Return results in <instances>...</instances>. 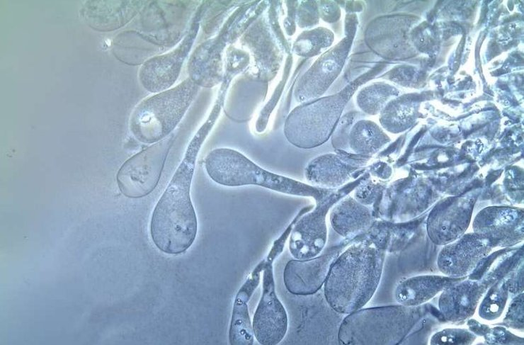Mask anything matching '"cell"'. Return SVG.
<instances>
[{"label": "cell", "instance_id": "8", "mask_svg": "<svg viewBox=\"0 0 524 345\" xmlns=\"http://www.w3.org/2000/svg\"><path fill=\"white\" fill-rule=\"evenodd\" d=\"M282 237L277 240L265 260L263 292L252 322L253 333L262 345H276L287 329L286 311L277 297L273 272V261L281 251Z\"/></svg>", "mask_w": 524, "mask_h": 345}, {"label": "cell", "instance_id": "5", "mask_svg": "<svg viewBox=\"0 0 524 345\" xmlns=\"http://www.w3.org/2000/svg\"><path fill=\"white\" fill-rule=\"evenodd\" d=\"M413 308L394 305L360 309L348 314L338 333L341 344H395L413 325Z\"/></svg>", "mask_w": 524, "mask_h": 345}, {"label": "cell", "instance_id": "24", "mask_svg": "<svg viewBox=\"0 0 524 345\" xmlns=\"http://www.w3.org/2000/svg\"><path fill=\"white\" fill-rule=\"evenodd\" d=\"M508 291V285L506 281L499 282L492 286L479 306V316L487 320L499 317L506 305Z\"/></svg>", "mask_w": 524, "mask_h": 345}, {"label": "cell", "instance_id": "22", "mask_svg": "<svg viewBox=\"0 0 524 345\" xmlns=\"http://www.w3.org/2000/svg\"><path fill=\"white\" fill-rule=\"evenodd\" d=\"M346 139L350 149L358 154L374 152L387 140L376 125L366 120L352 123Z\"/></svg>", "mask_w": 524, "mask_h": 345}, {"label": "cell", "instance_id": "14", "mask_svg": "<svg viewBox=\"0 0 524 345\" xmlns=\"http://www.w3.org/2000/svg\"><path fill=\"white\" fill-rule=\"evenodd\" d=\"M473 203L470 198L460 197L448 198L438 205L428 220L431 239L445 244L462 236L470 220Z\"/></svg>", "mask_w": 524, "mask_h": 345}, {"label": "cell", "instance_id": "9", "mask_svg": "<svg viewBox=\"0 0 524 345\" xmlns=\"http://www.w3.org/2000/svg\"><path fill=\"white\" fill-rule=\"evenodd\" d=\"M353 36L343 38L321 55L301 77L295 90V98L302 103L314 100L324 93L340 74L349 52Z\"/></svg>", "mask_w": 524, "mask_h": 345}, {"label": "cell", "instance_id": "11", "mask_svg": "<svg viewBox=\"0 0 524 345\" xmlns=\"http://www.w3.org/2000/svg\"><path fill=\"white\" fill-rule=\"evenodd\" d=\"M338 196L331 195L295 225L289 242V249L294 258L307 259L321 253L327 237L326 215L329 207L338 199Z\"/></svg>", "mask_w": 524, "mask_h": 345}, {"label": "cell", "instance_id": "1", "mask_svg": "<svg viewBox=\"0 0 524 345\" xmlns=\"http://www.w3.org/2000/svg\"><path fill=\"white\" fill-rule=\"evenodd\" d=\"M199 149L198 146L189 144L152 215L151 237L155 246L167 254L185 252L196 237L198 222L190 189Z\"/></svg>", "mask_w": 524, "mask_h": 345}, {"label": "cell", "instance_id": "21", "mask_svg": "<svg viewBox=\"0 0 524 345\" xmlns=\"http://www.w3.org/2000/svg\"><path fill=\"white\" fill-rule=\"evenodd\" d=\"M372 220L368 208L351 197H347L333 206L330 221L340 235L351 237L365 230Z\"/></svg>", "mask_w": 524, "mask_h": 345}, {"label": "cell", "instance_id": "26", "mask_svg": "<svg viewBox=\"0 0 524 345\" xmlns=\"http://www.w3.org/2000/svg\"><path fill=\"white\" fill-rule=\"evenodd\" d=\"M475 339L474 334L466 329H445L435 333L431 338L432 344H467Z\"/></svg>", "mask_w": 524, "mask_h": 345}, {"label": "cell", "instance_id": "25", "mask_svg": "<svg viewBox=\"0 0 524 345\" xmlns=\"http://www.w3.org/2000/svg\"><path fill=\"white\" fill-rule=\"evenodd\" d=\"M387 87L372 86L361 90L357 96V103L363 111L375 114L383 106L390 95Z\"/></svg>", "mask_w": 524, "mask_h": 345}, {"label": "cell", "instance_id": "19", "mask_svg": "<svg viewBox=\"0 0 524 345\" xmlns=\"http://www.w3.org/2000/svg\"><path fill=\"white\" fill-rule=\"evenodd\" d=\"M355 169L353 160L329 154L316 157L306 168L309 182L325 188H336L348 181Z\"/></svg>", "mask_w": 524, "mask_h": 345}, {"label": "cell", "instance_id": "15", "mask_svg": "<svg viewBox=\"0 0 524 345\" xmlns=\"http://www.w3.org/2000/svg\"><path fill=\"white\" fill-rule=\"evenodd\" d=\"M491 247L479 234H465L442 249L438 266L443 273L450 277L465 276L474 270Z\"/></svg>", "mask_w": 524, "mask_h": 345}, {"label": "cell", "instance_id": "4", "mask_svg": "<svg viewBox=\"0 0 524 345\" xmlns=\"http://www.w3.org/2000/svg\"><path fill=\"white\" fill-rule=\"evenodd\" d=\"M375 68L355 79L339 93L317 98L295 108L286 119L284 132L287 140L309 149L324 143L332 134L349 98L360 84L378 72Z\"/></svg>", "mask_w": 524, "mask_h": 345}, {"label": "cell", "instance_id": "12", "mask_svg": "<svg viewBox=\"0 0 524 345\" xmlns=\"http://www.w3.org/2000/svg\"><path fill=\"white\" fill-rule=\"evenodd\" d=\"M473 224L474 232L484 237L491 247L512 245L523 237V213L517 208H485Z\"/></svg>", "mask_w": 524, "mask_h": 345}, {"label": "cell", "instance_id": "6", "mask_svg": "<svg viewBox=\"0 0 524 345\" xmlns=\"http://www.w3.org/2000/svg\"><path fill=\"white\" fill-rule=\"evenodd\" d=\"M205 169L215 183L225 186L257 185L273 191L292 193L294 189L313 188L292 187L291 179L269 172L254 164L239 152L229 148L210 151L205 159Z\"/></svg>", "mask_w": 524, "mask_h": 345}, {"label": "cell", "instance_id": "20", "mask_svg": "<svg viewBox=\"0 0 524 345\" xmlns=\"http://www.w3.org/2000/svg\"><path fill=\"white\" fill-rule=\"evenodd\" d=\"M455 282V278L442 276L412 277L397 286L395 298L403 305L416 306L428 301Z\"/></svg>", "mask_w": 524, "mask_h": 345}, {"label": "cell", "instance_id": "17", "mask_svg": "<svg viewBox=\"0 0 524 345\" xmlns=\"http://www.w3.org/2000/svg\"><path fill=\"white\" fill-rule=\"evenodd\" d=\"M264 264L265 260L255 268L237 294L229 330V341L232 345H248L254 342L247 302L259 283L260 273L263 269Z\"/></svg>", "mask_w": 524, "mask_h": 345}, {"label": "cell", "instance_id": "18", "mask_svg": "<svg viewBox=\"0 0 524 345\" xmlns=\"http://www.w3.org/2000/svg\"><path fill=\"white\" fill-rule=\"evenodd\" d=\"M140 5L139 1H88L82 15L92 28L112 30L130 21Z\"/></svg>", "mask_w": 524, "mask_h": 345}, {"label": "cell", "instance_id": "27", "mask_svg": "<svg viewBox=\"0 0 524 345\" xmlns=\"http://www.w3.org/2000/svg\"><path fill=\"white\" fill-rule=\"evenodd\" d=\"M523 294L516 298L507 314L506 321L510 325L520 326L523 325Z\"/></svg>", "mask_w": 524, "mask_h": 345}, {"label": "cell", "instance_id": "3", "mask_svg": "<svg viewBox=\"0 0 524 345\" xmlns=\"http://www.w3.org/2000/svg\"><path fill=\"white\" fill-rule=\"evenodd\" d=\"M199 86L190 77L164 91L142 101L130 120L133 136L145 144L167 137L180 123L195 97Z\"/></svg>", "mask_w": 524, "mask_h": 345}, {"label": "cell", "instance_id": "10", "mask_svg": "<svg viewBox=\"0 0 524 345\" xmlns=\"http://www.w3.org/2000/svg\"><path fill=\"white\" fill-rule=\"evenodd\" d=\"M198 26L197 22L193 23L190 31L175 50L154 57L143 64L139 72V80L146 90L159 93L173 86L196 38Z\"/></svg>", "mask_w": 524, "mask_h": 345}, {"label": "cell", "instance_id": "23", "mask_svg": "<svg viewBox=\"0 0 524 345\" xmlns=\"http://www.w3.org/2000/svg\"><path fill=\"white\" fill-rule=\"evenodd\" d=\"M334 37L331 31L325 28L304 31L295 40L293 50L300 56H314L329 47L332 44Z\"/></svg>", "mask_w": 524, "mask_h": 345}, {"label": "cell", "instance_id": "13", "mask_svg": "<svg viewBox=\"0 0 524 345\" xmlns=\"http://www.w3.org/2000/svg\"><path fill=\"white\" fill-rule=\"evenodd\" d=\"M341 251V247H334L319 256L288 261L283 273L287 290L300 295L317 292L324 284L330 268Z\"/></svg>", "mask_w": 524, "mask_h": 345}, {"label": "cell", "instance_id": "7", "mask_svg": "<svg viewBox=\"0 0 524 345\" xmlns=\"http://www.w3.org/2000/svg\"><path fill=\"white\" fill-rule=\"evenodd\" d=\"M173 135L137 153L120 169L117 181L120 191L129 198H141L150 193L157 186Z\"/></svg>", "mask_w": 524, "mask_h": 345}, {"label": "cell", "instance_id": "16", "mask_svg": "<svg viewBox=\"0 0 524 345\" xmlns=\"http://www.w3.org/2000/svg\"><path fill=\"white\" fill-rule=\"evenodd\" d=\"M486 286L476 281L453 283L444 289L439 300V307L446 319L462 321L472 315Z\"/></svg>", "mask_w": 524, "mask_h": 345}, {"label": "cell", "instance_id": "2", "mask_svg": "<svg viewBox=\"0 0 524 345\" xmlns=\"http://www.w3.org/2000/svg\"><path fill=\"white\" fill-rule=\"evenodd\" d=\"M383 255L376 249L355 244L340 254L324 282V296L336 312L348 315L361 309L380 283Z\"/></svg>", "mask_w": 524, "mask_h": 345}]
</instances>
